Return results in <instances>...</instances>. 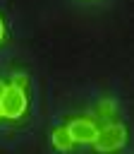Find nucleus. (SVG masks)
I'll return each instance as SVG.
<instances>
[{"mask_svg":"<svg viewBox=\"0 0 134 154\" xmlns=\"http://www.w3.org/2000/svg\"><path fill=\"white\" fill-rule=\"evenodd\" d=\"M12 87H17V89H24V87H26V75H22V72H14V75H12Z\"/></svg>","mask_w":134,"mask_h":154,"instance_id":"5","label":"nucleus"},{"mask_svg":"<svg viewBox=\"0 0 134 154\" xmlns=\"http://www.w3.org/2000/svg\"><path fill=\"white\" fill-rule=\"evenodd\" d=\"M5 89H7V84H5V82H0V96L5 94Z\"/></svg>","mask_w":134,"mask_h":154,"instance_id":"6","label":"nucleus"},{"mask_svg":"<svg viewBox=\"0 0 134 154\" xmlns=\"http://www.w3.org/2000/svg\"><path fill=\"white\" fill-rule=\"evenodd\" d=\"M124 140H127L124 125H117V123H115V125H108V128L98 130L93 144H96L98 152H115V149H120V147L124 144Z\"/></svg>","mask_w":134,"mask_h":154,"instance_id":"1","label":"nucleus"},{"mask_svg":"<svg viewBox=\"0 0 134 154\" xmlns=\"http://www.w3.org/2000/svg\"><path fill=\"white\" fill-rule=\"evenodd\" d=\"M0 118H2V111H0Z\"/></svg>","mask_w":134,"mask_h":154,"instance_id":"8","label":"nucleus"},{"mask_svg":"<svg viewBox=\"0 0 134 154\" xmlns=\"http://www.w3.org/2000/svg\"><path fill=\"white\" fill-rule=\"evenodd\" d=\"M67 132H69L72 142H93L98 128L91 120H86V118H77V120H72L67 125Z\"/></svg>","mask_w":134,"mask_h":154,"instance_id":"3","label":"nucleus"},{"mask_svg":"<svg viewBox=\"0 0 134 154\" xmlns=\"http://www.w3.org/2000/svg\"><path fill=\"white\" fill-rule=\"evenodd\" d=\"M53 144L57 147V149H62V152H67L74 142H72V137H69V132H67V128H57L55 132H53Z\"/></svg>","mask_w":134,"mask_h":154,"instance_id":"4","label":"nucleus"},{"mask_svg":"<svg viewBox=\"0 0 134 154\" xmlns=\"http://www.w3.org/2000/svg\"><path fill=\"white\" fill-rule=\"evenodd\" d=\"M0 111L5 118H19L24 111H26V96H24V89H17V87H7L5 94L0 96Z\"/></svg>","mask_w":134,"mask_h":154,"instance_id":"2","label":"nucleus"},{"mask_svg":"<svg viewBox=\"0 0 134 154\" xmlns=\"http://www.w3.org/2000/svg\"><path fill=\"white\" fill-rule=\"evenodd\" d=\"M2 36H5V26H2V19H0V41H2Z\"/></svg>","mask_w":134,"mask_h":154,"instance_id":"7","label":"nucleus"}]
</instances>
